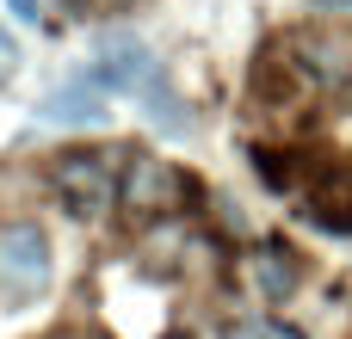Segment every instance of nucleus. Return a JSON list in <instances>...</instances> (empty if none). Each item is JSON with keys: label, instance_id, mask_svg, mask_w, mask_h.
I'll use <instances>...</instances> for the list:
<instances>
[{"label": "nucleus", "instance_id": "f257e3e1", "mask_svg": "<svg viewBox=\"0 0 352 339\" xmlns=\"http://www.w3.org/2000/svg\"><path fill=\"white\" fill-rule=\"evenodd\" d=\"M118 161H124V154H99V148H68V154H56V161H50V191H56V204H62L68 216H99V210H111V198L124 191Z\"/></svg>", "mask_w": 352, "mask_h": 339}, {"label": "nucleus", "instance_id": "f03ea898", "mask_svg": "<svg viewBox=\"0 0 352 339\" xmlns=\"http://www.w3.org/2000/svg\"><path fill=\"white\" fill-rule=\"evenodd\" d=\"M93 86H105V93H130L136 105H148V99H161V93H173L167 86V74H161V62H155V49L148 43H136V37H99V49H93V68H80Z\"/></svg>", "mask_w": 352, "mask_h": 339}, {"label": "nucleus", "instance_id": "7ed1b4c3", "mask_svg": "<svg viewBox=\"0 0 352 339\" xmlns=\"http://www.w3.org/2000/svg\"><path fill=\"white\" fill-rule=\"evenodd\" d=\"M50 284V241L37 222H0V303H31Z\"/></svg>", "mask_w": 352, "mask_h": 339}, {"label": "nucleus", "instance_id": "20e7f679", "mask_svg": "<svg viewBox=\"0 0 352 339\" xmlns=\"http://www.w3.org/2000/svg\"><path fill=\"white\" fill-rule=\"evenodd\" d=\"M173 191H179V173L161 154H130V167H124V204L130 210H167Z\"/></svg>", "mask_w": 352, "mask_h": 339}, {"label": "nucleus", "instance_id": "39448f33", "mask_svg": "<svg viewBox=\"0 0 352 339\" xmlns=\"http://www.w3.org/2000/svg\"><path fill=\"white\" fill-rule=\"evenodd\" d=\"M43 124H105V86H93L87 74H74L68 86H56L43 105H37Z\"/></svg>", "mask_w": 352, "mask_h": 339}, {"label": "nucleus", "instance_id": "423d86ee", "mask_svg": "<svg viewBox=\"0 0 352 339\" xmlns=\"http://www.w3.org/2000/svg\"><path fill=\"white\" fill-rule=\"evenodd\" d=\"M254 278H260V296H266V303H285V296L297 290V259H291V247L266 241V247L254 253Z\"/></svg>", "mask_w": 352, "mask_h": 339}, {"label": "nucleus", "instance_id": "0eeeda50", "mask_svg": "<svg viewBox=\"0 0 352 339\" xmlns=\"http://www.w3.org/2000/svg\"><path fill=\"white\" fill-rule=\"evenodd\" d=\"M12 68H19V43H12V37L0 31V86L12 80Z\"/></svg>", "mask_w": 352, "mask_h": 339}, {"label": "nucleus", "instance_id": "6e6552de", "mask_svg": "<svg viewBox=\"0 0 352 339\" xmlns=\"http://www.w3.org/2000/svg\"><path fill=\"white\" fill-rule=\"evenodd\" d=\"M6 6H12V19H25V25H37V19H43V6H37V0H6Z\"/></svg>", "mask_w": 352, "mask_h": 339}, {"label": "nucleus", "instance_id": "1a4fd4ad", "mask_svg": "<svg viewBox=\"0 0 352 339\" xmlns=\"http://www.w3.org/2000/svg\"><path fill=\"white\" fill-rule=\"evenodd\" d=\"M229 339H266L260 327H229Z\"/></svg>", "mask_w": 352, "mask_h": 339}, {"label": "nucleus", "instance_id": "9d476101", "mask_svg": "<svg viewBox=\"0 0 352 339\" xmlns=\"http://www.w3.org/2000/svg\"><path fill=\"white\" fill-rule=\"evenodd\" d=\"M62 339H87V334H62Z\"/></svg>", "mask_w": 352, "mask_h": 339}, {"label": "nucleus", "instance_id": "9b49d317", "mask_svg": "<svg viewBox=\"0 0 352 339\" xmlns=\"http://www.w3.org/2000/svg\"><path fill=\"white\" fill-rule=\"evenodd\" d=\"M167 339H186V334H167Z\"/></svg>", "mask_w": 352, "mask_h": 339}]
</instances>
